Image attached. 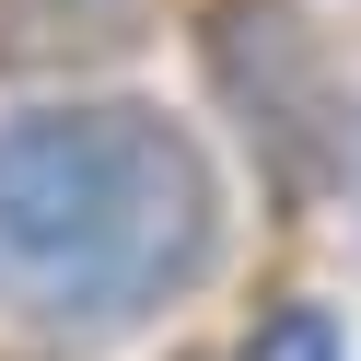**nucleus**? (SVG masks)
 I'll use <instances>...</instances> for the list:
<instances>
[{
    "instance_id": "obj_1",
    "label": "nucleus",
    "mask_w": 361,
    "mask_h": 361,
    "mask_svg": "<svg viewBox=\"0 0 361 361\" xmlns=\"http://www.w3.org/2000/svg\"><path fill=\"white\" fill-rule=\"evenodd\" d=\"M221 164L152 94H59L0 117V303L117 338L221 268Z\"/></svg>"
},
{
    "instance_id": "obj_2",
    "label": "nucleus",
    "mask_w": 361,
    "mask_h": 361,
    "mask_svg": "<svg viewBox=\"0 0 361 361\" xmlns=\"http://www.w3.org/2000/svg\"><path fill=\"white\" fill-rule=\"evenodd\" d=\"M198 71L257 140V175L280 198H326L350 164V82H338L326 35L303 24V0H210L198 12Z\"/></svg>"
},
{
    "instance_id": "obj_3",
    "label": "nucleus",
    "mask_w": 361,
    "mask_h": 361,
    "mask_svg": "<svg viewBox=\"0 0 361 361\" xmlns=\"http://www.w3.org/2000/svg\"><path fill=\"white\" fill-rule=\"evenodd\" d=\"M245 361H350V326L338 303H268L245 326Z\"/></svg>"
}]
</instances>
